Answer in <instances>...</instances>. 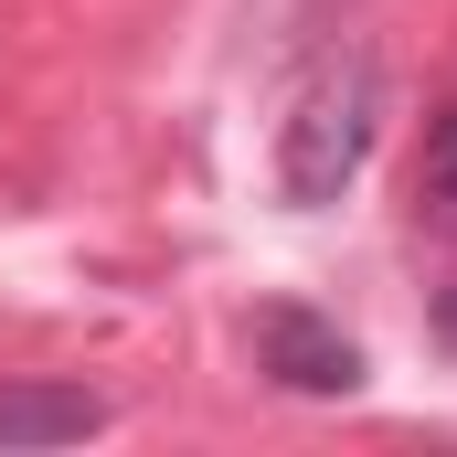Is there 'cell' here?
I'll return each instance as SVG.
<instances>
[{
  "mask_svg": "<svg viewBox=\"0 0 457 457\" xmlns=\"http://www.w3.org/2000/svg\"><path fill=\"white\" fill-rule=\"evenodd\" d=\"M372 138H383V75H372V54L320 64V75L298 86L287 128H277V192H287L298 213L341 203L351 181H361V160H372Z\"/></svg>",
  "mask_w": 457,
  "mask_h": 457,
  "instance_id": "1",
  "label": "cell"
},
{
  "mask_svg": "<svg viewBox=\"0 0 457 457\" xmlns=\"http://www.w3.org/2000/svg\"><path fill=\"white\" fill-rule=\"evenodd\" d=\"M426 330H436V351H457V287H436V309H426Z\"/></svg>",
  "mask_w": 457,
  "mask_h": 457,
  "instance_id": "5",
  "label": "cell"
},
{
  "mask_svg": "<svg viewBox=\"0 0 457 457\" xmlns=\"http://www.w3.org/2000/svg\"><path fill=\"white\" fill-rule=\"evenodd\" d=\"M415 203H426V224L457 234V96L426 117V149H415Z\"/></svg>",
  "mask_w": 457,
  "mask_h": 457,
  "instance_id": "4",
  "label": "cell"
},
{
  "mask_svg": "<svg viewBox=\"0 0 457 457\" xmlns=\"http://www.w3.org/2000/svg\"><path fill=\"white\" fill-rule=\"evenodd\" d=\"M107 426V394L86 383H0V447H75Z\"/></svg>",
  "mask_w": 457,
  "mask_h": 457,
  "instance_id": "3",
  "label": "cell"
},
{
  "mask_svg": "<svg viewBox=\"0 0 457 457\" xmlns=\"http://www.w3.org/2000/svg\"><path fill=\"white\" fill-rule=\"evenodd\" d=\"M255 372H266L277 394L341 404V394H361V341H351L341 320H320L309 298H266V309H255Z\"/></svg>",
  "mask_w": 457,
  "mask_h": 457,
  "instance_id": "2",
  "label": "cell"
}]
</instances>
